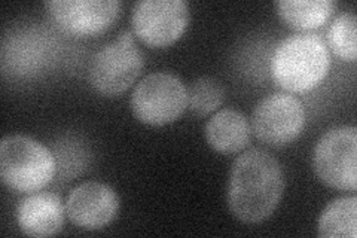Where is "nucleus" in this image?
Wrapping results in <instances>:
<instances>
[{
	"label": "nucleus",
	"mask_w": 357,
	"mask_h": 238,
	"mask_svg": "<svg viewBox=\"0 0 357 238\" xmlns=\"http://www.w3.org/2000/svg\"><path fill=\"white\" fill-rule=\"evenodd\" d=\"M305 126V110L301 100L286 93L266 96L256 105L252 130L262 143L282 147L294 142Z\"/></svg>",
	"instance_id": "nucleus-7"
},
{
	"label": "nucleus",
	"mask_w": 357,
	"mask_h": 238,
	"mask_svg": "<svg viewBox=\"0 0 357 238\" xmlns=\"http://www.w3.org/2000/svg\"><path fill=\"white\" fill-rule=\"evenodd\" d=\"M206 139L211 149L216 152H240L250 139L249 121L236 109L219 110L207 122Z\"/></svg>",
	"instance_id": "nucleus-12"
},
{
	"label": "nucleus",
	"mask_w": 357,
	"mask_h": 238,
	"mask_svg": "<svg viewBox=\"0 0 357 238\" xmlns=\"http://www.w3.org/2000/svg\"><path fill=\"white\" fill-rule=\"evenodd\" d=\"M331 54L325 40L314 33H298L277 45L271 59L275 84L290 93H305L326 77Z\"/></svg>",
	"instance_id": "nucleus-2"
},
{
	"label": "nucleus",
	"mask_w": 357,
	"mask_h": 238,
	"mask_svg": "<svg viewBox=\"0 0 357 238\" xmlns=\"http://www.w3.org/2000/svg\"><path fill=\"white\" fill-rule=\"evenodd\" d=\"M357 130L335 127L317 142L312 167L323 184L341 191L357 186Z\"/></svg>",
	"instance_id": "nucleus-6"
},
{
	"label": "nucleus",
	"mask_w": 357,
	"mask_h": 238,
	"mask_svg": "<svg viewBox=\"0 0 357 238\" xmlns=\"http://www.w3.org/2000/svg\"><path fill=\"white\" fill-rule=\"evenodd\" d=\"M337 3L332 0H282L277 3L278 15L289 26L301 30L317 29L325 24Z\"/></svg>",
	"instance_id": "nucleus-13"
},
{
	"label": "nucleus",
	"mask_w": 357,
	"mask_h": 238,
	"mask_svg": "<svg viewBox=\"0 0 357 238\" xmlns=\"http://www.w3.org/2000/svg\"><path fill=\"white\" fill-rule=\"evenodd\" d=\"M144 59L134 43L131 31L124 30L116 40L100 48L89 63V84L100 94L119 96L134 84L140 75Z\"/></svg>",
	"instance_id": "nucleus-4"
},
{
	"label": "nucleus",
	"mask_w": 357,
	"mask_h": 238,
	"mask_svg": "<svg viewBox=\"0 0 357 238\" xmlns=\"http://www.w3.org/2000/svg\"><path fill=\"white\" fill-rule=\"evenodd\" d=\"M66 207L54 192H36L21 200L17 207L20 230L30 237H51L61 231Z\"/></svg>",
	"instance_id": "nucleus-11"
},
{
	"label": "nucleus",
	"mask_w": 357,
	"mask_h": 238,
	"mask_svg": "<svg viewBox=\"0 0 357 238\" xmlns=\"http://www.w3.org/2000/svg\"><path fill=\"white\" fill-rule=\"evenodd\" d=\"M189 8L183 0H140L132 9L131 24L136 35L151 47L172 45L183 35Z\"/></svg>",
	"instance_id": "nucleus-8"
},
{
	"label": "nucleus",
	"mask_w": 357,
	"mask_h": 238,
	"mask_svg": "<svg viewBox=\"0 0 357 238\" xmlns=\"http://www.w3.org/2000/svg\"><path fill=\"white\" fill-rule=\"evenodd\" d=\"M357 20L351 13L340 14L328 30V42L332 51L344 60L354 61L357 55Z\"/></svg>",
	"instance_id": "nucleus-15"
},
{
	"label": "nucleus",
	"mask_w": 357,
	"mask_h": 238,
	"mask_svg": "<svg viewBox=\"0 0 357 238\" xmlns=\"http://www.w3.org/2000/svg\"><path fill=\"white\" fill-rule=\"evenodd\" d=\"M54 174V155L40 142L15 134L0 143V177L8 188L30 194L47 186Z\"/></svg>",
	"instance_id": "nucleus-3"
},
{
	"label": "nucleus",
	"mask_w": 357,
	"mask_h": 238,
	"mask_svg": "<svg viewBox=\"0 0 357 238\" xmlns=\"http://www.w3.org/2000/svg\"><path fill=\"white\" fill-rule=\"evenodd\" d=\"M188 107V89L176 75L155 72L144 76L134 88L131 109L136 118L149 126L176 121Z\"/></svg>",
	"instance_id": "nucleus-5"
},
{
	"label": "nucleus",
	"mask_w": 357,
	"mask_h": 238,
	"mask_svg": "<svg viewBox=\"0 0 357 238\" xmlns=\"http://www.w3.org/2000/svg\"><path fill=\"white\" fill-rule=\"evenodd\" d=\"M283 191L282 165L270 152L253 147L234 161L228 184V206L241 222L266 221L280 204Z\"/></svg>",
	"instance_id": "nucleus-1"
},
{
	"label": "nucleus",
	"mask_w": 357,
	"mask_h": 238,
	"mask_svg": "<svg viewBox=\"0 0 357 238\" xmlns=\"http://www.w3.org/2000/svg\"><path fill=\"white\" fill-rule=\"evenodd\" d=\"M45 6L67 33L75 36H93L114 24L122 3L118 0H51Z\"/></svg>",
	"instance_id": "nucleus-9"
},
{
	"label": "nucleus",
	"mask_w": 357,
	"mask_h": 238,
	"mask_svg": "<svg viewBox=\"0 0 357 238\" xmlns=\"http://www.w3.org/2000/svg\"><path fill=\"white\" fill-rule=\"evenodd\" d=\"M119 209L116 192L102 182H84L73 188L66 202V214L82 230H103Z\"/></svg>",
	"instance_id": "nucleus-10"
},
{
	"label": "nucleus",
	"mask_w": 357,
	"mask_h": 238,
	"mask_svg": "<svg viewBox=\"0 0 357 238\" xmlns=\"http://www.w3.org/2000/svg\"><path fill=\"white\" fill-rule=\"evenodd\" d=\"M223 96H225V91L218 79L203 76L195 79L189 88L188 105L197 115L204 117L215 112L222 105Z\"/></svg>",
	"instance_id": "nucleus-16"
},
{
	"label": "nucleus",
	"mask_w": 357,
	"mask_h": 238,
	"mask_svg": "<svg viewBox=\"0 0 357 238\" xmlns=\"http://www.w3.org/2000/svg\"><path fill=\"white\" fill-rule=\"evenodd\" d=\"M319 235L325 238L357 237V198L342 197L329 202L319 219Z\"/></svg>",
	"instance_id": "nucleus-14"
}]
</instances>
